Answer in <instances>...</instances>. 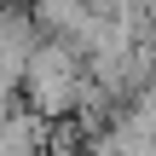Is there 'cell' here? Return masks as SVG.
I'll use <instances>...</instances> for the list:
<instances>
[{"instance_id":"cell-1","label":"cell","mask_w":156,"mask_h":156,"mask_svg":"<svg viewBox=\"0 0 156 156\" xmlns=\"http://www.w3.org/2000/svg\"><path fill=\"white\" fill-rule=\"evenodd\" d=\"M87 81H93V75H87L81 46H75V41L46 35V41L35 46V58H29V69H23V104L58 127V122H69V116H75V104H81Z\"/></svg>"}]
</instances>
